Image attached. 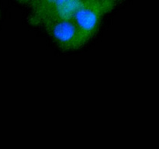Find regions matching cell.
Returning a JSON list of instances; mask_svg holds the SVG:
<instances>
[{"label":"cell","instance_id":"3","mask_svg":"<svg viewBox=\"0 0 159 149\" xmlns=\"http://www.w3.org/2000/svg\"><path fill=\"white\" fill-rule=\"evenodd\" d=\"M94 1L102 4L110 12V11L113 10L115 6H116L120 0H94Z\"/></svg>","mask_w":159,"mask_h":149},{"label":"cell","instance_id":"1","mask_svg":"<svg viewBox=\"0 0 159 149\" xmlns=\"http://www.w3.org/2000/svg\"><path fill=\"white\" fill-rule=\"evenodd\" d=\"M42 27L62 51H75L87 43L72 19H54L47 22Z\"/></svg>","mask_w":159,"mask_h":149},{"label":"cell","instance_id":"2","mask_svg":"<svg viewBox=\"0 0 159 149\" xmlns=\"http://www.w3.org/2000/svg\"><path fill=\"white\" fill-rule=\"evenodd\" d=\"M110 11L94 0H85L72 17L73 21L88 43L96 35L101 21L105 14Z\"/></svg>","mask_w":159,"mask_h":149}]
</instances>
